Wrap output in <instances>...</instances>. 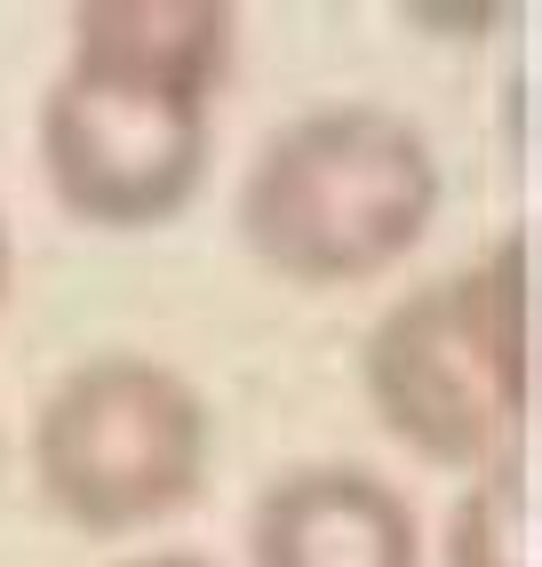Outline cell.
Returning a JSON list of instances; mask_svg holds the SVG:
<instances>
[{"instance_id":"1","label":"cell","mask_w":542,"mask_h":567,"mask_svg":"<svg viewBox=\"0 0 542 567\" xmlns=\"http://www.w3.org/2000/svg\"><path fill=\"white\" fill-rule=\"evenodd\" d=\"M359 392L415 464L479 472L534 424V233L415 280L359 344Z\"/></svg>"},{"instance_id":"2","label":"cell","mask_w":542,"mask_h":567,"mask_svg":"<svg viewBox=\"0 0 542 567\" xmlns=\"http://www.w3.org/2000/svg\"><path fill=\"white\" fill-rule=\"evenodd\" d=\"M439 153L392 104H320L263 136L240 176V240L288 288H359L423 248Z\"/></svg>"},{"instance_id":"3","label":"cell","mask_w":542,"mask_h":567,"mask_svg":"<svg viewBox=\"0 0 542 567\" xmlns=\"http://www.w3.org/2000/svg\"><path fill=\"white\" fill-rule=\"evenodd\" d=\"M208 456L216 424L200 384L152 352H96L64 368L32 415L41 504L96 544L191 512L208 496Z\"/></svg>"},{"instance_id":"4","label":"cell","mask_w":542,"mask_h":567,"mask_svg":"<svg viewBox=\"0 0 542 567\" xmlns=\"http://www.w3.org/2000/svg\"><path fill=\"white\" fill-rule=\"evenodd\" d=\"M41 176L72 224L152 233V224L184 216L191 193H200L208 112L56 72L41 96Z\"/></svg>"},{"instance_id":"5","label":"cell","mask_w":542,"mask_h":567,"mask_svg":"<svg viewBox=\"0 0 542 567\" xmlns=\"http://www.w3.org/2000/svg\"><path fill=\"white\" fill-rule=\"evenodd\" d=\"M240 56V9L223 0H81L64 72L128 96L208 112Z\"/></svg>"},{"instance_id":"6","label":"cell","mask_w":542,"mask_h":567,"mask_svg":"<svg viewBox=\"0 0 542 567\" xmlns=\"http://www.w3.org/2000/svg\"><path fill=\"white\" fill-rule=\"evenodd\" d=\"M248 567H423V527L367 464H295L248 512Z\"/></svg>"},{"instance_id":"7","label":"cell","mask_w":542,"mask_h":567,"mask_svg":"<svg viewBox=\"0 0 542 567\" xmlns=\"http://www.w3.org/2000/svg\"><path fill=\"white\" fill-rule=\"evenodd\" d=\"M439 567H542V487H534V447H511V456L462 472L455 504H447Z\"/></svg>"},{"instance_id":"8","label":"cell","mask_w":542,"mask_h":567,"mask_svg":"<svg viewBox=\"0 0 542 567\" xmlns=\"http://www.w3.org/2000/svg\"><path fill=\"white\" fill-rule=\"evenodd\" d=\"M121 567H208L200 551H144V559H121Z\"/></svg>"},{"instance_id":"9","label":"cell","mask_w":542,"mask_h":567,"mask_svg":"<svg viewBox=\"0 0 542 567\" xmlns=\"http://www.w3.org/2000/svg\"><path fill=\"white\" fill-rule=\"evenodd\" d=\"M0 305H9V224H0Z\"/></svg>"}]
</instances>
